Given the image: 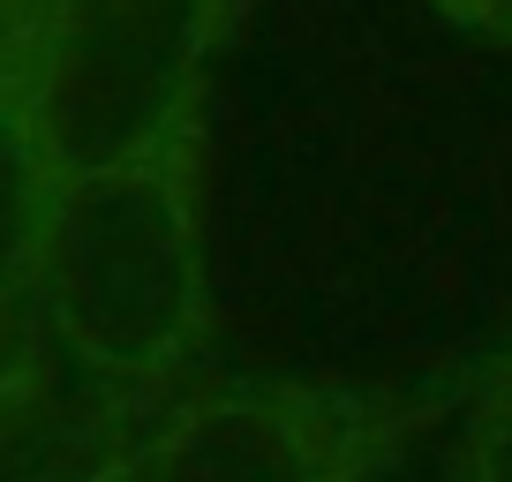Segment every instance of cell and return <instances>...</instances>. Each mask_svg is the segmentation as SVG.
<instances>
[{
    "instance_id": "obj_1",
    "label": "cell",
    "mask_w": 512,
    "mask_h": 482,
    "mask_svg": "<svg viewBox=\"0 0 512 482\" xmlns=\"http://www.w3.org/2000/svg\"><path fill=\"white\" fill-rule=\"evenodd\" d=\"M31 302L98 370L174 377L204 324L196 211L174 159L53 181Z\"/></svg>"
},
{
    "instance_id": "obj_2",
    "label": "cell",
    "mask_w": 512,
    "mask_h": 482,
    "mask_svg": "<svg viewBox=\"0 0 512 482\" xmlns=\"http://www.w3.org/2000/svg\"><path fill=\"white\" fill-rule=\"evenodd\" d=\"M219 0H38L16 98L53 181L174 159Z\"/></svg>"
},
{
    "instance_id": "obj_3",
    "label": "cell",
    "mask_w": 512,
    "mask_h": 482,
    "mask_svg": "<svg viewBox=\"0 0 512 482\" xmlns=\"http://www.w3.org/2000/svg\"><path fill=\"white\" fill-rule=\"evenodd\" d=\"M174 377L98 370L23 302L0 324V482H113L189 407Z\"/></svg>"
},
{
    "instance_id": "obj_4",
    "label": "cell",
    "mask_w": 512,
    "mask_h": 482,
    "mask_svg": "<svg viewBox=\"0 0 512 482\" xmlns=\"http://www.w3.org/2000/svg\"><path fill=\"white\" fill-rule=\"evenodd\" d=\"M354 422L287 392L189 400L113 482H347Z\"/></svg>"
},
{
    "instance_id": "obj_5",
    "label": "cell",
    "mask_w": 512,
    "mask_h": 482,
    "mask_svg": "<svg viewBox=\"0 0 512 482\" xmlns=\"http://www.w3.org/2000/svg\"><path fill=\"white\" fill-rule=\"evenodd\" d=\"M53 204V166L31 136V113L16 91H0V324L31 302V264H38V226Z\"/></svg>"
},
{
    "instance_id": "obj_6",
    "label": "cell",
    "mask_w": 512,
    "mask_h": 482,
    "mask_svg": "<svg viewBox=\"0 0 512 482\" xmlns=\"http://www.w3.org/2000/svg\"><path fill=\"white\" fill-rule=\"evenodd\" d=\"M467 482H512V370L497 377L490 407L475 422V445H467Z\"/></svg>"
},
{
    "instance_id": "obj_7",
    "label": "cell",
    "mask_w": 512,
    "mask_h": 482,
    "mask_svg": "<svg viewBox=\"0 0 512 482\" xmlns=\"http://www.w3.org/2000/svg\"><path fill=\"white\" fill-rule=\"evenodd\" d=\"M31 16H38V0H0V91H16V76H23Z\"/></svg>"
},
{
    "instance_id": "obj_8",
    "label": "cell",
    "mask_w": 512,
    "mask_h": 482,
    "mask_svg": "<svg viewBox=\"0 0 512 482\" xmlns=\"http://www.w3.org/2000/svg\"><path fill=\"white\" fill-rule=\"evenodd\" d=\"M460 31H475V38H505L512 46V0H437Z\"/></svg>"
}]
</instances>
